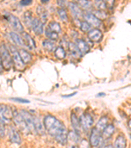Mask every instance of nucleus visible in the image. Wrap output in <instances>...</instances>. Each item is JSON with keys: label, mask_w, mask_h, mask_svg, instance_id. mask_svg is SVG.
Instances as JSON below:
<instances>
[{"label": "nucleus", "mask_w": 131, "mask_h": 148, "mask_svg": "<svg viewBox=\"0 0 131 148\" xmlns=\"http://www.w3.org/2000/svg\"><path fill=\"white\" fill-rule=\"evenodd\" d=\"M76 1H77L78 5H79L83 9L89 10L92 8L91 2L89 0H76Z\"/></svg>", "instance_id": "27"}, {"label": "nucleus", "mask_w": 131, "mask_h": 148, "mask_svg": "<svg viewBox=\"0 0 131 148\" xmlns=\"http://www.w3.org/2000/svg\"><path fill=\"white\" fill-rule=\"evenodd\" d=\"M22 40L24 41V44L26 46L28 47V48L32 50L35 48V44L34 40L32 39V38L30 36L25 32L22 33Z\"/></svg>", "instance_id": "14"}, {"label": "nucleus", "mask_w": 131, "mask_h": 148, "mask_svg": "<svg viewBox=\"0 0 131 148\" xmlns=\"http://www.w3.org/2000/svg\"><path fill=\"white\" fill-rule=\"evenodd\" d=\"M68 47L70 53L74 58L79 59L82 56V53H81L79 49H78V47L75 44H73V43H70L68 45Z\"/></svg>", "instance_id": "17"}, {"label": "nucleus", "mask_w": 131, "mask_h": 148, "mask_svg": "<svg viewBox=\"0 0 131 148\" xmlns=\"http://www.w3.org/2000/svg\"><path fill=\"white\" fill-rule=\"evenodd\" d=\"M42 45L44 49L47 50L48 51H52L54 49H55V44L49 40H44L43 42Z\"/></svg>", "instance_id": "28"}, {"label": "nucleus", "mask_w": 131, "mask_h": 148, "mask_svg": "<svg viewBox=\"0 0 131 148\" xmlns=\"http://www.w3.org/2000/svg\"><path fill=\"white\" fill-rule=\"evenodd\" d=\"M68 8L70 9V11L73 16H75V18H79L81 17L83 15V13L81 9H80L79 7L77 4L74 3H68Z\"/></svg>", "instance_id": "15"}, {"label": "nucleus", "mask_w": 131, "mask_h": 148, "mask_svg": "<svg viewBox=\"0 0 131 148\" xmlns=\"http://www.w3.org/2000/svg\"><path fill=\"white\" fill-rule=\"evenodd\" d=\"M18 51L19 54H20V56L21 57V59H22L24 63L25 64L29 63L31 60H32V56H31L26 50L24 49H19Z\"/></svg>", "instance_id": "22"}, {"label": "nucleus", "mask_w": 131, "mask_h": 148, "mask_svg": "<svg viewBox=\"0 0 131 148\" xmlns=\"http://www.w3.org/2000/svg\"><path fill=\"white\" fill-rule=\"evenodd\" d=\"M79 121V123L81 128L85 131L90 129L94 123L92 116L87 113L82 114Z\"/></svg>", "instance_id": "8"}, {"label": "nucleus", "mask_w": 131, "mask_h": 148, "mask_svg": "<svg viewBox=\"0 0 131 148\" xmlns=\"http://www.w3.org/2000/svg\"><path fill=\"white\" fill-rule=\"evenodd\" d=\"M23 20L25 25L27 27H32V21L34 18L32 17V13L30 11H27L23 15Z\"/></svg>", "instance_id": "20"}, {"label": "nucleus", "mask_w": 131, "mask_h": 148, "mask_svg": "<svg viewBox=\"0 0 131 148\" xmlns=\"http://www.w3.org/2000/svg\"><path fill=\"white\" fill-rule=\"evenodd\" d=\"M37 15L39 16L40 19H41V22L43 23H45L48 18V13L46 9H45L42 6H38L37 8Z\"/></svg>", "instance_id": "18"}, {"label": "nucleus", "mask_w": 131, "mask_h": 148, "mask_svg": "<svg viewBox=\"0 0 131 148\" xmlns=\"http://www.w3.org/2000/svg\"><path fill=\"white\" fill-rule=\"evenodd\" d=\"M20 114H22L23 118L24 119L26 123H27L28 127H29V129L30 130V132L37 133L34 126V116H33L32 114H31L29 112L26 111V110H21Z\"/></svg>", "instance_id": "9"}, {"label": "nucleus", "mask_w": 131, "mask_h": 148, "mask_svg": "<svg viewBox=\"0 0 131 148\" xmlns=\"http://www.w3.org/2000/svg\"><path fill=\"white\" fill-rule=\"evenodd\" d=\"M102 95H105L104 93H99V94L97 95V96H102Z\"/></svg>", "instance_id": "44"}, {"label": "nucleus", "mask_w": 131, "mask_h": 148, "mask_svg": "<svg viewBox=\"0 0 131 148\" xmlns=\"http://www.w3.org/2000/svg\"><path fill=\"white\" fill-rule=\"evenodd\" d=\"M10 36L11 38V39L14 42L15 44L16 45H18L19 46H24V41L22 40V38L20 36L16 34L15 32H11L10 33Z\"/></svg>", "instance_id": "26"}, {"label": "nucleus", "mask_w": 131, "mask_h": 148, "mask_svg": "<svg viewBox=\"0 0 131 148\" xmlns=\"http://www.w3.org/2000/svg\"><path fill=\"white\" fill-rule=\"evenodd\" d=\"M58 14L59 15V17L60 18L62 21H64V22H67L68 20V15L66 11L64 9H59L58 10Z\"/></svg>", "instance_id": "33"}, {"label": "nucleus", "mask_w": 131, "mask_h": 148, "mask_svg": "<svg viewBox=\"0 0 131 148\" xmlns=\"http://www.w3.org/2000/svg\"><path fill=\"white\" fill-rule=\"evenodd\" d=\"M0 118L3 121H11L13 118V110L7 105L0 104Z\"/></svg>", "instance_id": "7"}, {"label": "nucleus", "mask_w": 131, "mask_h": 148, "mask_svg": "<svg viewBox=\"0 0 131 148\" xmlns=\"http://www.w3.org/2000/svg\"><path fill=\"white\" fill-rule=\"evenodd\" d=\"M13 121L15 125L17 126L18 130L21 131L25 134H28L30 132L29 127L26 123L24 119L23 118L20 113H18L17 111H13Z\"/></svg>", "instance_id": "3"}, {"label": "nucleus", "mask_w": 131, "mask_h": 148, "mask_svg": "<svg viewBox=\"0 0 131 148\" xmlns=\"http://www.w3.org/2000/svg\"><path fill=\"white\" fill-rule=\"evenodd\" d=\"M5 16L6 17L7 20L8 21L9 25H11V27L13 28L14 30L18 32H23L24 27L22 23H20V20H19L16 16L12 15V14L10 13H7V15H5Z\"/></svg>", "instance_id": "6"}, {"label": "nucleus", "mask_w": 131, "mask_h": 148, "mask_svg": "<svg viewBox=\"0 0 131 148\" xmlns=\"http://www.w3.org/2000/svg\"><path fill=\"white\" fill-rule=\"evenodd\" d=\"M34 122L36 132L39 134H43L45 132V126H43L39 119L37 116H34Z\"/></svg>", "instance_id": "21"}, {"label": "nucleus", "mask_w": 131, "mask_h": 148, "mask_svg": "<svg viewBox=\"0 0 131 148\" xmlns=\"http://www.w3.org/2000/svg\"><path fill=\"white\" fill-rule=\"evenodd\" d=\"M44 126L47 132L59 144L65 145L68 142V134L62 123L52 115H47L44 119Z\"/></svg>", "instance_id": "1"}, {"label": "nucleus", "mask_w": 131, "mask_h": 148, "mask_svg": "<svg viewBox=\"0 0 131 148\" xmlns=\"http://www.w3.org/2000/svg\"><path fill=\"white\" fill-rule=\"evenodd\" d=\"M0 57L1 59L3 67L5 70H9L11 68L13 61L9 50L5 44H1L0 46Z\"/></svg>", "instance_id": "2"}, {"label": "nucleus", "mask_w": 131, "mask_h": 148, "mask_svg": "<svg viewBox=\"0 0 131 148\" xmlns=\"http://www.w3.org/2000/svg\"><path fill=\"white\" fill-rule=\"evenodd\" d=\"M71 124H72V126H73V128H74L75 132L77 133L79 132L81 128V126L80 125L79 121V119H77L75 114L71 113Z\"/></svg>", "instance_id": "23"}, {"label": "nucleus", "mask_w": 131, "mask_h": 148, "mask_svg": "<svg viewBox=\"0 0 131 148\" xmlns=\"http://www.w3.org/2000/svg\"><path fill=\"white\" fill-rule=\"evenodd\" d=\"M32 28L35 34L37 35H41L43 33V23L37 18H35L33 20Z\"/></svg>", "instance_id": "12"}, {"label": "nucleus", "mask_w": 131, "mask_h": 148, "mask_svg": "<svg viewBox=\"0 0 131 148\" xmlns=\"http://www.w3.org/2000/svg\"><path fill=\"white\" fill-rule=\"evenodd\" d=\"M90 145L94 147H102L103 145L104 139L102 135V132L97 130L96 128H94L92 130L90 137Z\"/></svg>", "instance_id": "4"}, {"label": "nucleus", "mask_w": 131, "mask_h": 148, "mask_svg": "<svg viewBox=\"0 0 131 148\" xmlns=\"http://www.w3.org/2000/svg\"><path fill=\"white\" fill-rule=\"evenodd\" d=\"M75 42V45L77 46L78 49H79V51L82 54H85L89 51L90 47L88 46L87 42H85L84 40L81 39H77Z\"/></svg>", "instance_id": "16"}, {"label": "nucleus", "mask_w": 131, "mask_h": 148, "mask_svg": "<svg viewBox=\"0 0 131 148\" xmlns=\"http://www.w3.org/2000/svg\"><path fill=\"white\" fill-rule=\"evenodd\" d=\"M5 135V128L4 121L0 118V138H3Z\"/></svg>", "instance_id": "35"}, {"label": "nucleus", "mask_w": 131, "mask_h": 148, "mask_svg": "<svg viewBox=\"0 0 131 148\" xmlns=\"http://www.w3.org/2000/svg\"><path fill=\"white\" fill-rule=\"evenodd\" d=\"M107 5L109 7H112L114 4V0H104Z\"/></svg>", "instance_id": "40"}, {"label": "nucleus", "mask_w": 131, "mask_h": 148, "mask_svg": "<svg viewBox=\"0 0 131 148\" xmlns=\"http://www.w3.org/2000/svg\"><path fill=\"white\" fill-rule=\"evenodd\" d=\"M126 146H127V140H126L124 136H119L115 140V147L124 148L126 147Z\"/></svg>", "instance_id": "25"}, {"label": "nucleus", "mask_w": 131, "mask_h": 148, "mask_svg": "<svg viewBox=\"0 0 131 148\" xmlns=\"http://www.w3.org/2000/svg\"><path fill=\"white\" fill-rule=\"evenodd\" d=\"M9 49H10V51L11 52L12 56H13V61L14 62L16 69L20 71L23 70L24 69L25 63H24L22 59H21L18 50L16 49V47L13 46H11V45L9 46Z\"/></svg>", "instance_id": "5"}, {"label": "nucleus", "mask_w": 131, "mask_h": 148, "mask_svg": "<svg viewBox=\"0 0 131 148\" xmlns=\"http://www.w3.org/2000/svg\"><path fill=\"white\" fill-rule=\"evenodd\" d=\"M57 3L62 9H64L68 7V3L66 0H57Z\"/></svg>", "instance_id": "36"}, {"label": "nucleus", "mask_w": 131, "mask_h": 148, "mask_svg": "<svg viewBox=\"0 0 131 148\" xmlns=\"http://www.w3.org/2000/svg\"><path fill=\"white\" fill-rule=\"evenodd\" d=\"M3 65H2V62H1V57H0V72H1L2 70H3Z\"/></svg>", "instance_id": "42"}, {"label": "nucleus", "mask_w": 131, "mask_h": 148, "mask_svg": "<svg viewBox=\"0 0 131 148\" xmlns=\"http://www.w3.org/2000/svg\"><path fill=\"white\" fill-rule=\"evenodd\" d=\"M33 0H21L20 5L22 6H28L32 3Z\"/></svg>", "instance_id": "39"}, {"label": "nucleus", "mask_w": 131, "mask_h": 148, "mask_svg": "<svg viewBox=\"0 0 131 148\" xmlns=\"http://www.w3.org/2000/svg\"><path fill=\"white\" fill-rule=\"evenodd\" d=\"M54 55L59 59H63L66 57V52L62 47H58L55 49Z\"/></svg>", "instance_id": "29"}, {"label": "nucleus", "mask_w": 131, "mask_h": 148, "mask_svg": "<svg viewBox=\"0 0 131 148\" xmlns=\"http://www.w3.org/2000/svg\"><path fill=\"white\" fill-rule=\"evenodd\" d=\"M41 1L43 3H46L49 1V0H41Z\"/></svg>", "instance_id": "43"}, {"label": "nucleus", "mask_w": 131, "mask_h": 148, "mask_svg": "<svg viewBox=\"0 0 131 148\" xmlns=\"http://www.w3.org/2000/svg\"><path fill=\"white\" fill-rule=\"evenodd\" d=\"M80 28L83 32H89L91 29V26H90L89 23L86 21H83L81 23V26H80Z\"/></svg>", "instance_id": "34"}, {"label": "nucleus", "mask_w": 131, "mask_h": 148, "mask_svg": "<svg viewBox=\"0 0 131 148\" xmlns=\"http://www.w3.org/2000/svg\"><path fill=\"white\" fill-rule=\"evenodd\" d=\"M11 99H13V101H15L17 102L22 103H30V101L27 99H24L22 98H17V97H14V98H11Z\"/></svg>", "instance_id": "38"}, {"label": "nucleus", "mask_w": 131, "mask_h": 148, "mask_svg": "<svg viewBox=\"0 0 131 148\" xmlns=\"http://www.w3.org/2000/svg\"><path fill=\"white\" fill-rule=\"evenodd\" d=\"M102 33L100 30L97 28L90 30L89 33H88V37L90 39V41L94 42H100L102 39Z\"/></svg>", "instance_id": "13"}, {"label": "nucleus", "mask_w": 131, "mask_h": 148, "mask_svg": "<svg viewBox=\"0 0 131 148\" xmlns=\"http://www.w3.org/2000/svg\"><path fill=\"white\" fill-rule=\"evenodd\" d=\"M83 16H84L86 22L89 23L91 27L92 26L93 27L98 28L101 25L102 23L100 20L98 18H97L96 16L93 15V14L87 13L86 14H85Z\"/></svg>", "instance_id": "11"}, {"label": "nucleus", "mask_w": 131, "mask_h": 148, "mask_svg": "<svg viewBox=\"0 0 131 148\" xmlns=\"http://www.w3.org/2000/svg\"><path fill=\"white\" fill-rule=\"evenodd\" d=\"M94 5L98 9L101 11H104L107 8V5L104 0H95Z\"/></svg>", "instance_id": "32"}, {"label": "nucleus", "mask_w": 131, "mask_h": 148, "mask_svg": "<svg viewBox=\"0 0 131 148\" xmlns=\"http://www.w3.org/2000/svg\"><path fill=\"white\" fill-rule=\"evenodd\" d=\"M76 94H77V92H74L73 93V94H68V95H63V97H66V98H68V97H72L73 95H75Z\"/></svg>", "instance_id": "41"}, {"label": "nucleus", "mask_w": 131, "mask_h": 148, "mask_svg": "<svg viewBox=\"0 0 131 148\" xmlns=\"http://www.w3.org/2000/svg\"><path fill=\"white\" fill-rule=\"evenodd\" d=\"M94 15L96 16L97 18H98L99 19H100V18H104L106 17V14H105L104 11H101V10L98 11L96 12V13Z\"/></svg>", "instance_id": "37"}, {"label": "nucleus", "mask_w": 131, "mask_h": 148, "mask_svg": "<svg viewBox=\"0 0 131 148\" xmlns=\"http://www.w3.org/2000/svg\"><path fill=\"white\" fill-rule=\"evenodd\" d=\"M128 126H129V128L131 129V120H130V121L128 122Z\"/></svg>", "instance_id": "45"}, {"label": "nucleus", "mask_w": 131, "mask_h": 148, "mask_svg": "<svg viewBox=\"0 0 131 148\" xmlns=\"http://www.w3.org/2000/svg\"><path fill=\"white\" fill-rule=\"evenodd\" d=\"M48 28H49L50 30L54 31V32L58 33V34L61 32V27L60 25H59L58 23L54 22V21H52V22L49 24Z\"/></svg>", "instance_id": "30"}, {"label": "nucleus", "mask_w": 131, "mask_h": 148, "mask_svg": "<svg viewBox=\"0 0 131 148\" xmlns=\"http://www.w3.org/2000/svg\"><path fill=\"white\" fill-rule=\"evenodd\" d=\"M8 136L9 140L13 144H20L22 140H21L20 136L19 134L18 130L13 126H10L8 128Z\"/></svg>", "instance_id": "10"}, {"label": "nucleus", "mask_w": 131, "mask_h": 148, "mask_svg": "<svg viewBox=\"0 0 131 148\" xmlns=\"http://www.w3.org/2000/svg\"><path fill=\"white\" fill-rule=\"evenodd\" d=\"M45 34H46L47 37L49 38L51 40H56L58 39V34L54 31L50 30L49 28H47L45 31Z\"/></svg>", "instance_id": "31"}, {"label": "nucleus", "mask_w": 131, "mask_h": 148, "mask_svg": "<svg viewBox=\"0 0 131 148\" xmlns=\"http://www.w3.org/2000/svg\"><path fill=\"white\" fill-rule=\"evenodd\" d=\"M108 118H107L106 116H103V117H102L98 121V123L96 124V128L97 130H98L100 132H102V131L104 130V128L106 127L107 125H108Z\"/></svg>", "instance_id": "24"}, {"label": "nucleus", "mask_w": 131, "mask_h": 148, "mask_svg": "<svg viewBox=\"0 0 131 148\" xmlns=\"http://www.w3.org/2000/svg\"><path fill=\"white\" fill-rule=\"evenodd\" d=\"M114 131H115V127L113 125H107L106 127L102 131V135L104 138H109L113 134Z\"/></svg>", "instance_id": "19"}]
</instances>
